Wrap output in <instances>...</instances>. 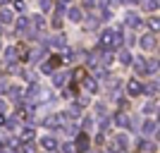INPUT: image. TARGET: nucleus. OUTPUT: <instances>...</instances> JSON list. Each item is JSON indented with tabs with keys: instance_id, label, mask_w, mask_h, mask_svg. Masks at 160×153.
I'll use <instances>...</instances> for the list:
<instances>
[{
	"instance_id": "32",
	"label": "nucleus",
	"mask_w": 160,
	"mask_h": 153,
	"mask_svg": "<svg viewBox=\"0 0 160 153\" xmlns=\"http://www.w3.org/2000/svg\"><path fill=\"white\" fill-rule=\"evenodd\" d=\"M148 27L153 29V31H158V17H151V19H148Z\"/></svg>"
},
{
	"instance_id": "21",
	"label": "nucleus",
	"mask_w": 160,
	"mask_h": 153,
	"mask_svg": "<svg viewBox=\"0 0 160 153\" xmlns=\"http://www.w3.org/2000/svg\"><path fill=\"white\" fill-rule=\"evenodd\" d=\"M19 139L24 141V144H29V141H33V129H31V127H27V129H22Z\"/></svg>"
},
{
	"instance_id": "22",
	"label": "nucleus",
	"mask_w": 160,
	"mask_h": 153,
	"mask_svg": "<svg viewBox=\"0 0 160 153\" xmlns=\"http://www.w3.org/2000/svg\"><path fill=\"white\" fill-rule=\"evenodd\" d=\"M158 113V100H151V103H146V108H143V115H155Z\"/></svg>"
},
{
	"instance_id": "39",
	"label": "nucleus",
	"mask_w": 160,
	"mask_h": 153,
	"mask_svg": "<svg viewBox=\"0 0 160 153\" xmlns=\"http://www.w3.org/2000/svg\"><path fill=\"white\" fill-rule=\"evenodd\" d=\"M5 108H7V105H5V100H0V113H5Z\"/></svg>"
},
{
	"instance_id": "19",
	"label": "nucleus",
	"mask_w": 160,
	"mask_h": 153,
	"mask_svg": "<svg viewBox=\"0 0 160 153\" xmlns=\"http://www.w3.org/2000/svg\"><path fill=\"white\" fill-rule=\"evenodd\" d=\"M67 17H69V19H72L74 24H77V22H81V10H79V7H69Z\"/></svg>"
},
{
	"instance_id": "23",
	"label": "nucleus",
	"mask_w": 160,
	"mask_h": 153,
	"mask_svg": "<svg viewBox=\"0 0 160 153\" xmlns=\"http://www.w3.org/2000/svg\"><path fill=\"white\" fill-rule=\"evenodd\" d=\"M139 151L141 153H155V144H151V141H141Z\"/></svg>"
},
{
	"instance_id": "14",
	"label": "nucleus",
	"mask_w": 160,
	"mask_h": 153,
	"mask_svg": "<svg viewBox=\"0 0 160 153\" xmlns=\"http://www.w3.org/2000/svg\"><path fill=\"white\" fill-rule=\"evenodd\" d=\"M115 125L117 127H132V120L124 113H115Z\"/></svg>"
},
{
	"instance_id": "1",
	"label": "nucleus",
	"mask_w": 160,
	"mask_h": 153,
	"mask_svg": "<svg viewBox=\"0 0 160 153\" xmlns=\"http://www.w3.org/2000/svg\"><path fill=\"white\" fill-rule=\"evenodd\" d=\"M122 43V29L120 27H112V29H105L103 36H100V46L105 48V50H112Z\"/></svg>"
},
{
	"instance_id": "42",
	"label": "nucleus",
	"mask_w": 160,
	"mask_h": 153,
	"mask_svg": "<svg viewBox=\"0 0 160 153\" xmlns=\"http://www.w3.org/2000/svg\"><path fill=\"white\" fill-rule=\"evenodd\" d=\"M0 5H5V0H0Z\"/></svg>"
},
{
	"instance_id": "11",
	"label": "nucleus",
	"mask_w": 160,
	"mask_h": 153,
	"mask_svg": "<svg viewBox=\"0 0 160 153\" xmlns=\"http://www.w3.org/2000/svg\"><path fill=\"white\" fill-rule=\"evenodd\" d=\"M141 24H143V19H141L139 14H132V12L127 14V27H129V29H139Z\"/></svg>"
},
{
	"instance_id": "28",
	"label": "nucleus",
	"mask_w": 160,
	"mask_h": 153,
	"mask_svg": "<svg viewBox=\"0 0 160 153\" xmlns=\"http://www.w3.org/2000/svg\"><path fill=\"white\" fill-rule=\"evenodd\" d=\"M38 5H41V10H43V12H48V10L53 7V0H38Z\"/></svg>"
},
{
	"instance_id": "36",
	"label": "nucleus",
	"mask_w": 160,
	"mask_h": 153,
	"mask_svg": "<svg viewBox=\"0 0 160 153\" xmlns=\"http://www.w3.org/2000/svg\"><path fill=\"white\" fill-rule=\"evenodd\" d=\"M7 89H10V86H7V81H0V93H7Z\"/></svg>"
},
{
	"instance_id": "7",
	"label": "nucleus",
	"mask_w": 160,
	"mask_h": 153,
	"mask_svg": "<svg viewBox=\"0 0 160 153\" xmlns=\"http://www.w3.org/2000/svg\"><path fill=\"white\" fill-rule=\"evenodd\" d=\"M141 132H143V136H155V132H158V122L155 120H146L143 122V127H141Z\"/></svg>"
},
{
	"instance_id": "13",
	"label": "nucleus",
	"mask_w": 160,
	"mask_h": 153,
	"mask_svg": "<svg viewBox=\"0 0 160 153\" xmlns=\"http://www.w3.org/2000/svg\"><path fill=\"white\" fill-rule=\"evenodd\" d=\"M41 146L46 148V151H58V141H55L53 136H43V139H41Z\"/></svg>"
},
{
	"instance_id": "3",
	"label": "nucleus",
	"mask_w": 160,
	"mask_h": 153,
	"mask_svg": "<svg viewBox=\"0 0 160 153\" xmlns=\"http://www.w3.org/2000/svg\"><path fill=\"white\" fill-rule=\"evenodd\" d=\"M65 113H58V115H50V117H46L43 120V125L48 127V129H62L65 127Z\"/></svg>"
},
{
	"instance_id": "16",
	"label": "nucleus",
	"mask_w": 160,
	"mask_h": 153,
	"mask_svg": "<svg viewBox=\"0 0 160 153\" xmlns=\"http://www.w3.org/2000/svg\"><path fill=\"white\" fill-rule=\"evenodd\" d=\"M67 77H69V74H65V72H55L53 84H55V86H65V84H67Z\"/></svg>"
},
{
	"instance_id": "46",
	"label": "nucleus",
	"mask_w": 160,
	"mask_h": 153,
	"mask_svg": "<svg viewBox=\"0 0 160 153\" xmlns=\"http://www.w3.org/2000/svg\"><path fill=\"white\" fill-rule=\"evenodd\" d=\"M62 3H69V0H62Z\"/></svg>"
},
{
	"instance_id": "26",
	"label": "nucleus",
	"mask_w": 160,
	"mask_h": 153,
	"mask_svg": "<svg viewBox=\"0 0 160 153\" xmlns=\"http://www.w3.org/2000/svg\"><path fill=\"white\" fill-rule=\"evenodd\" d=\"M27 27H29V19L27 17H19V19H17V31H24Z\"/></svg>"
},
{
	"instance_id": "33",
	"label": "nucleus",
	"mask_w": 160,
	"mask_h": 153,
	"mask_svg": "<svg viewBox=\"0 0 160 153\" xmlns=\"http://www.w3.org/2000/svg\"><path fill=\"white\" fill-rule=\"evenodd\" d=\"M67 134H79V129H77V125H69V127H62Z\"/></svg>"
},
{
	"instance_id": "40",
	"label": "nucleus",
	"mask_w": 160,
	"mask_h": 153,
	"mask_svg": "<svg viewBox=\"0 0 160 153\" xmlns=\"http://www.w3.org/2000/svg\"><path fill=\"white\" fill-rule=\"evenodd\" d=\"M0 125H5V115L0 113Z\"/></svg>"
},
{
	"instance_id": "9",
	"label": "nucleus",
	"mask_w": 160,
	"mask_h": 153,
	"mask_svg": "<svg viewBox=\"0 0 160 153\" xmlns=\"http://www.w3.org/2000/svg\"><path fill=\"white\" fill-rule=\"evenodd\" d=\"M132 65H134V69H136L139 74H146V72H148V62L143 60V58H134Z\"/></svg>"
},
{
	"instance_id": "15",
	"label": "nucleus",
	"mask_w": 160,
	"mask_h": 153,
	"mask_svg": "<svg viewBox=\"0 0 160 153\" xmlns=\"http://www.w3.org/2000/svg\"><path fill=\"white\" fill-rule=\"evenodd\" d=\"M81 84H84V89H86L88 93H96V91H98V81L91 79V77H86V79L81 81Z\"/></svg>"
},
{
	"instance_id": "18",
	"label": "nucleus",
	"mask_w": 160,
	"mask_h": 153,
	"mask_svg": "<svg viewBox=\"0 0 160 153\" xmlns=\"http://www.w3.org/2000/svg\"><path fill=\"white\" fill-rule=\"evenodd\" d=\"M141 7H143L146 12H155V10H158V0H141Z\"/></svg>"
},
{
	"instance_id": "6",
	"label": "nucleus",
	"mask_w": 160,
	"mask_h": 153,
	"mask_svg": "<svg viewBox=\"0 0 160 153\" xmlns=\"http://www.w3.org/2000/svg\"><path fill=\"white\" fill-rule=\"evenodd\" d=\"M60 65H62V58L53 55V58H50L48 62H43V67H41V69H43V72H48V74H53V72H55V69H58Z\"/></svg>"
},
{
	"instance_id": "41",
	"label": "nucleus",
	"mask_w": 160,
	"mask_h": 153,
	"mask_svg": "<svg viewBox=\"0 0 160 153\" xmlns=\"http://www.w3.org/2000/svg\"><path fill=\"white\" fill-rule=\"evenodd\" d=\"M0 153H7V148H2V146H0Z\"/></svg>"
},
{
	"instance_id": "10",
	"label": "nucleus",
	"mask_w": 160,
	"mask_h": 153,
	"mask_svg": "<svg viewBox=\"0 0 160 153\" xmlns=\"http://www.w3.org/2000/svg\"><path fill=\"white\" fill-rule=\"evenodd\" d=\"M115 146L120 148V151H127L129 148V136L127 134H117V136H115Z\"/></svg>"
},
{
	"instance_id": "30",
	"label": "nucleus",
	"mask_w": 160,
	"mask_h": 153,
	"mask_svg": "<svg viewBox=\"0 0 160 153\" xmlns=\"http://www.w3.org/2000/svg\"><path fill=\"white\" fill-rule=\"evenodd\" d=\"M62 153H77V148H74V144H72V141L62 146Z\"/></svg>"
},
{
	"instance_id": "31",
	"label": "nucleus",
	"mask_w": 160,
	"mask_h": 153,
	"mask_svg": "<svg viewBox=\"0 0 160 153\" xmlns=\"http://www.w3.org/2000/svg\"><path fill=\"white\" fill-rule=\"evenodd\" d=\"M86 27H88V29H96V27H98V17H88Z\"/></svg>"
},
{
	"instance_id": "45",
	"label": "nucleus",
	"mask_w": 160,
	"mask_h": 153,
	"mask_svg": "<svg viewBox=\"0 0 160 153\" xmlns=\"http://www.w3.org/2000/svg\"><path fill=\"white\" fill-rule=\"evenodd\" d=\"M0 48H2V41H0Z\"/></svg>"
},
{
	"instance_id": "12",
	"label": "nucleus",
	"mask_w": 160,
	"mask_h": 153,
	"mask_svg": "<svg viewBox=\"0 0 160 153\" xmlns=\"http://www.w3.org/2000/svg\"><path fill=\"white\" fill-rule=\"evenodd\" d=\"M141 91H143V86H141L136 79H132V81L127 84V93H129V96H139Z\"/></svg>"
},
{
	"instance_id": "34",
	"label": "nucleus",
	"mask_w": 160,
	"mask_h": 153,
	"mask_svg": "<svg viewBox=\"0 0 160 153\" xmlns=\"http://www.w3.org/2000/svg\"><path fill=\"white\" fill-rule=\"evenodd\" d=\"M96 113H98L100 117H105V105H103V103H98V105H96Z\"/></svg>"
},
{
	"instance_id": "35",
	"label": "nucleus",
	"mask_w": 160,
	"mask_h": 153,
	"mask_svg": "<svg viewBox=\"0 0 160 153\" xmlns=\"http://www.w3.org/2000/svg\"><path fill=\"white\" fill-rule=\"evenodd\" d=\"M50 24H53L55 29H60V27H62V19H60V17H58V14H55V17H53V22H50Z\"/></svg>"
},
{
	"instance_id": "38",
	"label": "nucleus",
	"mask_w": 160,
	"mask_h": 153,
	"mask_svg": "<svg viewBox=\"0 0 160 153\" xmlns=\"http://www.w3.org/2000/svg\"><path fill=\"white\" fill-rule=\"evenodd\" d=\"M96 5V0H84V7H93Z\"/></svg>"
},
{
	"instance_id": "27",
	"label": "nucleus",
	"mask_w": 160,
	"mask_h": 153,
	"mask_svg": "<svg viewBox=\"0 0 160 153\" xmlns=\"http://www.w3.org/2000/svg\"><path fill=\"white\" fill-rule=\"evenodd\" d=\"M5 58H7L10 62H14V60H17V53H14V46H12V48H7V50H5Z\"/></svg>"
},
{
	"instance_id": "37",
	"label": "nucleus",
	"mask_w": 160,
	"mask_h": 153,
	"mask_svg": "<svg viewBox=\"0 0 160 153\" xmlns=\"http://www.w3.org/2000/svg\"><path fill=\"white\" fill-rule=\"evenodd\" d=\"M84 127H86V129H88V127H93V120H91V117H86V120H84Z\"/></svg>"
},
{
	"instance_id": "5",
	"label": "nucleus",
	"mask_w": 160,
	"mask_h": 153,
	"mask_svg": "<svg viewBox=\"0 0 160 153\" xmlns=\"http://www.w3.org/2000/svg\"><path fill=\"white\" fill-rule=\"evenodd\" d=\"M88 136L86 134H77V141H74V148H77V153H88Z\"/></svg>"
},
{
	"instance_id": "2",
	"label": "nucleus",
	"mask_w": 160,
	"mask_h": 153,
	"mask_svg": "<svg viewBox=\"0 0 160 153\" xmlns=\"http://www.w3.org/2000/svg\"><path fill=\"white\" fill-rule=\"evenodd\" d=\"M27 96L33 103H48V100H50V91H46V89H41V86H31L27 91Z\"/></svg>"
},
{
	"instance_id": "8",
	"label": "nucleus",
	"mask_w": 160,
	"mask_h": 153,
	"mask_svg": "<svg viewBox=\"0 0 160 153\" xmlns=\"http://www.w3.org/2000/svg\"><path fill=\"white\" fill-rule=\"evenodd\" d=\"M12 22H14V12L7 10V7H0V24L7 27V24H12Z\"/></svg>"
},
{
	"instance_id": "43",
	"label": "nucleus",
	"mask_w": 160,
	"mask_h": 153,
	"mask_svg": "<svg viewBox=\"0 0 160 153\" xmlns=\"http://www.w3.org/2000/svg\"><path fill=\"white\" fill-rule=\"evenodd\" d=\"M120 3H129V0H120Z\"/></svg>"
},
{
	"instance_id": "29",
	"label": "nucleus",
	"mask_w": 160,
	"mask_h": 153,
	"mask_svg": "<svg viewBox=\"0 0 160 153\" xmlns=\"http://www.w3.org/2000/svg\"><path fill=\"white\" fill-rule=\"evenodd\" d=\"M88 105V98L86 96H79V98H77V108H86Z\"/></svg>"
},
{
	"instance_id": "44",
	"label": "nucleus",
	"mask_w": 160,
	"mask_h": 153,
	"mask_svg": "<svg viewBox=\"0 0 160 153\" xmlns=\"http://www.w3.org/2000/svg\"><path fill=\"white\" fill-rule=\"evenodd\" d=\"M0 31H2V24H0Z\"/></svg>"
},
{
	"instance_id": "25",
	"label": "nucleus",
	"mask_w": 160,
	"mask_h": 153,
	"mask_svg": "<svg viewBox=\"0 0 160 153\" xmlns=\"http://www.w3.org/2000/svg\"><path fill=\"white\" fill-rule=\"evenodd\" d=\"M143 91H146L148 96H155V93H158V81H151V84H148V86L143 89Z\"/></svg>"
},
{
	"instance_id": "20",
	"label": "nucleus",
	"mask_w": 160,
	"mask_h": 153,
	"mask_svg": "<svg viewBox=\"0 0 160 153\" xmlns=\"http://www.w3.org/2000/svg\"><path fill=\"white\" fill-rule=\"evenodd\" d=\"M50 46H53V48H65V46H67V38L62 36V33H58V36L50 41Z\"/></svg>"
},
{
	"instance_id": "4",
	"label": "nucleus",
	"mask_w": 160,
	"mask_h": 153,
	"mask_svg": "<svg viewBox=\"0 0 160 153\" xmlns=\"http://www.w3.org/2000/svg\"><path fill=\"white\" fill-rule=\"evenodd\" d=\"M139 46L143 48V50H153V48L158 46V36H155V31L146 33V36H141V41H139Z\"/></svg>"
},
{
	"instance_id": "17",
	"label": "nucleus",
	"mask_w": 160,
	"mask_h": 153,
	"mask_svg": "<svg viewBox=\"0 0 160 153\" xmlns=\"http://www.w3.org/2000/svg\"><path fill=\"white\" fill-rule=\"evenodd\" d=\"M72 77H74V84H81V81L86 79V69H84V67H77Z\"/></svg>"
},
{
	"instance_id": "24",
	"label": "nucleus",
	"mask_w": 160,
	"mask_h": 153,
	"mask_svg": "<svg viewBox=\"0 0 160 153\" xmlns=\"http://www.w3.org/2000/svg\"><path fill=\"white\" fill-rule=\"evenodd\" d=\"M132 60H134V55L129 53V50H122L120 53V62L122 65H132Z\"/></svg>"
}]
</instances>
